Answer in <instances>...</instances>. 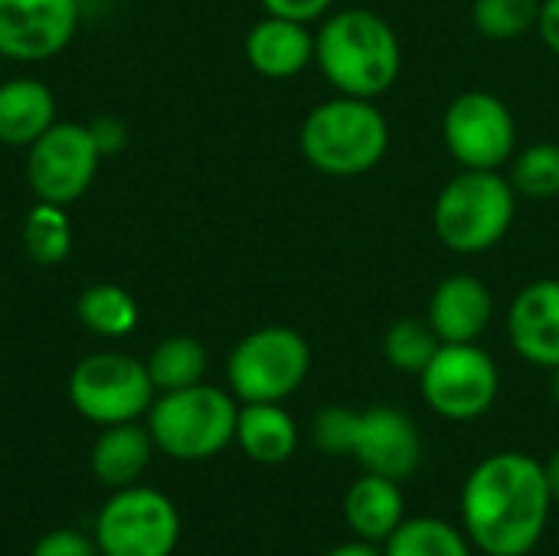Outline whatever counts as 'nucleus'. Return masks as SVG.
I'll list each match as a JSON object with an SVG mask.
<instances>
[{
    "instance_id": "8",
    "label": "nucleus",
    "mask_w": 559,
    "mask_h": 556,
    "mask_svg": "<svg viewBox=\"0 0 559 556\" xmlns=\"http://www.w3.org/2000/svg\"><path fill=\"white\" fill-rule=\"evenodd\" d=\"M442 141L465 170H504L518 151V121L501 95L465 88L445 105Z\"/></svg>"
},
{
    "instance_id": "21",
    "label": "nucleus",
    "mask_w": 559,
    "mask_h": 556,
    "mask_svg": "<svg viewBox=\"0 0 559 556\" xmlns=\"http://www.w3.org/2000/svg\"><path fill=\"white\" fill-rule=\"evenodd\" d=\"M144 364H147V374H151L154 390L174 393V390H187V387L203 383L206 367H210V357H206V347L197 338L174 334V338H164L151 351V357Z\"/></svg>"
},
{
    "instance_id": "12",
    "label": "nucleus",
    "mask_w": 559,
    "mask_h": 556,
    "mask_svg": "<svg viewBox=\"0 0 559 556\" xmlns=\"http://www.w3.org/2000/svg\"><path fill=\"white\" fill-rule=\"evenodd\" d=\"M79 29V0H0V59L43 62Z\"/></svg>"
},
{
    "instance_id": "26",
    "label": "nucleus",
    "mask_w": 559,
    "mask_h": 556,
    "mask_svg": "<svg viewBox=\"0 0 559 556\" xmlns=\"http://www.w3.org/2000/svg\"><path fill=\"white\" fill-rule=\"evenodd\" d=\"M508 180L524 200H554L559 197V144L534 141L514 151L508 164Z\"/></svg>"
},
{
    "instance_id": "22",
    "label": "nucleus",
    "mask_w": 559,
    "mask_h": 556,
    "mask_svg": "<svg viewBox=\"0 0 559 556\" xmlns=\"http://www.w3.org/2000/svg\"><path fill=\"white\" fill-rule=\"evenodd\" d=\"M383 556H472V541L442 518H406L383 541Z\"/></svg>"
},
{
    "instance_id": "2",
    "label": "nucleus",
    "mask_w": 559,
    "mask_h": 556,
    "mask_svg": "<svg viewBox=\"0 0 559 556\" xmlns=\"http://www.w3.org/2000/svg\"><path fill=\"white\" fill-rule=\"evenodd\" d=\"M314 66L337 95L377 102L403 72V43L377 10H331L314 29Z\"/></svg>"
},
{
    "instance_id": "3",
    "label": "nucleus",
    "mask_w": 559,
    "mask_h": 556,
    "mask_svg": "<svg viewBox=\"0 0 559 556\" xmlns=\"http://www.w3.org/2000/svg\"><path fill=\"white\" fill-rule=\"evenodd\" d=\"M301 157L328 177H364L390 151V121L373 98L331 95L298 128Z\"/></svg>"
},
{
    "instance_id": "33",
    "label": "nucleus",
    "mask_w": 559,
    "mask_h": 556,
    "mask_svg": "<svg viewBox=\"0 0 559 556\" xmlns=\"http://www.w3.org/2000/svg\"><path fill=\"white\" fill-rule=\"evenodd\" d=\"M328 556H383V551H377V544L367 541H350L344 547H334Z\"/></svg>"
},
{
    "instance_id": "27",
    "label": "nucleus",
    "mask_w": 559,
    "mask_h": 556,
    "mask_svg": "<svg viewBox=\"0 0 559 556\" xmlns=\"http://www.w3.org/2000/svg\"><path fill=\"white\" fill-rule=\"evenodd\" d=\"M540 0H475L472 23L485 39L508 43L537 29Z\"/></svg>"
},
{
    "instance_id": "17",
    "label": "nucleus",
    "mask_w": 559,
    "mask_h": 556,
    "mask_svg": "<svg viewBox=\"0 0 559 556\" xmlns=\"http://www.w3.org/2000/svg\"><path fill=\"white\" fill-rule=\"evenodd\" d=\"M344 521L357 541L383 544L406 521V498L400 482L364 472L344 495Z\"/></svg>"
},
{
    "instance_id": "10",
    "label": "nucleus",
    "mask_w": 559,
    "mask_h": 556,
    "mask_svg": "<svg viewBox=\"0 0 559 556\" xmlns=\"http://www.w3.org/2000/svg\"><path fill=\"white\" fill-rule=\"evenodd\" d=\"M180 541L174 501L154 488H118L98 511L95 544L102 556H170Z\"/></svg>"
},
{
    "instance_id": "19",
    "label": "nucleus",
    "mask_w": 559,
    "mask_h": 556,
    "mask_svg": "<svg viewBox=\"0 0 559 556\" xmlns=\"http://www.w3.org/2000/svg\"><path fill=\"white\" fill-rule=\"evenodd\" d=\"M239 449L259 465H282L298 449V426L282 403H239Z\"/></svg>"
},
{
    "instance_id": "31",
    "label": "nucleus",
    "mask_w": 559,
    "mask_h": 556,
    "mask_svg": "<svg viewBox=\"0 0 559 556\" xmlns=\"http://www.w3.org/2000/svg\"><path fill=\"white\" fill-rule=\"evenodd\" d=\"M88 131H92V138H95L102 157L118 154V151H124V144H128V128H124V121H118V118H111V115L95 118V121L88 125Z\"/></svg>"
},
{
    "instance_id": "24",
    "label": "nucleus",
    "mask_w": 559,
    "mask_h": 556,
    "mask_svg": "<svg viewBox=\"0 0 559 556\" xmlns=\"http://www.w3.org/2000/svg\"><path fill=\"white\" fill-rule=\"evenodd\" d=\"M23 246L36 265H62L72 252V220L66 216V206L39 200L23 220Z\"/></svg>"
},
{
    "instance_id": "5",
    "label": "nucleus",
    "mask_w": 559,
    "mask_h": 556,
    "mask_svg": "<svg viewBox=\"0 0 559 556\" xmlns=\"http://www.w3.org/2000/svg\"><path fill=\"white\" fill-rule=\"evenodd\" d=\"M239 400L229 390L197 383L160 393L147 410L154 446L177 462H203L236 442Z\"/></svg>"
},
{
    "instance_id": "9",
    "label": "nucleus",
    "mask_w": 559,
    "mask_h": 556,
    "mask_svg": "<svg viewBox=\"0 0 559 556\" xmlns=\"http://www.w3.org/2000/svg\"><path fill=\"white\" fill-rule=\"evenodd\" d=\"M498 390V364L478 344H442L419 374V393L426 406L449 423L481 419L495 406Z\"/></svg>"
},
{
    "instance_id": "35",
    "label": "nucleus",
    "mask_w": 559,
    "mask_h": 556,
    "mask_svg": "<svg viewBox=\"0 0 559 556\" xmlns=\"http://www.w3.org/2000/svg\"><path fill=\"white\" fill-rule=\"evenodd\" d=\"M550 397H554V403L559 406V367L550 370Z\"/></svg>"
},
{
    "instance_id": "23",
    "label": "nucleus",
    "mask_w": 559,
    "mask_h": 556,
    "mask_svg": "<svg viewBox=\"0 0 559 556\" xmlns=\"http://www.w3.org/2000/svg\"><path fill=\"white\" fill-rule=\"evenodd\" d=\"M75 315L98 338H124L138 328V301L111 282L88 285L75 301Z\"/></svg>"
},
{
    "instance_id": "25",
    "label": "nucleus",
    "mask_w": 559,
    "mask_h": 556,
    "mask_svg": "<svg viewBox=\"0 0 559 556\" xmlns=\"http://www.w3.org/2000/svg\"><path fill=\"white\" fill-rule=\"evenodd\" d=\"M442 347L439 334L432 331V324L426 318H396L386 334H383V357L396 374H409L419 377L429 360L436 357V351Z\"/></svg>"
},
{
    "instance_id": "16",
    "label": "nucleus",
    "mask_w": 559,
    "mask_h": 556,
    "mask_svg": "<svg viewBox=\"0 0 559 556\" xmlns=\"http://www.w3.org/2000/svg\"><path fill=\"white\" fill-rule=\"evenodd\" d=\"M246 62L265 79H295L314 66V29L308 23L265 13L246 33Z\"/></svg>"
},
{
    "instance_id": "13",
    "label": "nucleus",
    "mask_w": 559,
    "mask_h": 556,
    "mask_svg": "<svg viewBox=\"0 0 559 556\" xmlns=\"http://www.w3.org/2000/svg\"><path fill=\"white\" fill-rule=\"evenodd\" d=\"M354 459L364 472L406 482L423 462V436L416 423L396 406L360 410V429L354 442Z\"/></svg>"
},
{
    "instance_id": "20",
    "label": "nucleus",
    "mask_w": 559,
    "mask_h": 556,
    "mask_svg": "<svg viewBox=\"0 0 559 556\" xmlns=\"http://www.w3.org/2000/svg\"><path fill=\"white\" fill-rule=\"evenodd\" d=\"M154 439L151 429L134 423H118V426H105V433L95 439L92 446V475L108 485V488H128L141 478V472L147 469L151 456H154Z\"/></svg>"
},
{
    "instance_id": "29",
    "label": "nucleus",
    "mask_w": 559,
    "mask_h": 556,
    "mask_svg": "<svg viewBox=\"0 0 559 556\" xmlns=\"http://www.w3.org/2000/svg\"><path fill=\"white\" fill-rule=\"evenodd\" d=\"M33 556H98V544H95V537L59 528V531H49L36 541Z\"/></svg>"
},
{
    "instance_id": "7",
    "label": "nucleus",
    "mask_w": 559,
    "mask_h": 556,
    "mask_svg": "<svg viewBox=\"0 0 559 556\" xmlns=\"http://www.w3.org/2000/svg\"><path fill=\"white\" fill-rule=\"evenodd\" d=\"M147 364L138 357L102 351L75 364L69 374V403L95 426H118L141 419L154 403Z\"/></svg>"
},
{
    "instance_id": "30",
    "label": "nucleus",
    "mask_w": 559,
    "mask_h": 556,
    "mask_svg": "<svg viewBox=\"0 0 559 556\" xmlns=\"http://www.w3.org/2000/svg\"><path fill=\"white\" fill-rule=\"evenodd\" d=\"M259 3L272 16H285V20H298V23L314 26L334 10L337 0H259Z\"/></svg>"
},
{
    "instance_id": "1",
    "label": "nucleus",
    "mask_w": 559,
    "mask_h": 556,
    "mask_svg": "<svg viewBox=\"0 0 559 556\" xmlns=\"http://www.w3.org/2000/svg\"><path fill=\"white\" fill-rule=\"evenodd\" d=\"M554 495L544 462L527 452L481 459L462 488V528L485 556H527L544 537Z\"/></svg>"
},
{
    "instance_id": "14",
    "label": "nucleus",
    "mask_w": 559,
    "mask_h": 556,
    "mask_svg": "<svg viewBox=\"0 0 559 556\" xmlns=\"http://www.w3.org/2000/svg\"><path fill=\"white\" fill-rule=\"evenodd\" d=\"M511 347L534 367H559V279L527 282L508 308Z\"/></svg>"
},
{
    "instance_id": "11",
    "label": "nucleus",
    "mask_w": 559,
    "mask_h": 556,
    "mask_svg": "<svg viewBox=\"0 0 559 556\" xmlns=\"http://www.w3.org/2000/svg\"><path fill=\"white\" fill-rule=\"evenodd\" d=\"M102 151L88 125L56 121L39 141L26 147V180L43 203L69 206L92 187Z\"/></svg>"
},
{
    "instance_id": "32",
    "label": "nucleus",
    "mask_w": 559,
    "mask_h": 556,
    "mask_svg": "<svg viewBox=\"0 0 559 556\" xmlns=\"http://www.w3.org/2000/svg\"><path fill=\"white\" fill-rule=\"evenodd\" d=\"M537 33L544 46L559 56V0H540V16H537Z\"/></svg>"
},
{
    "instance_id": "34",
    "label": "nucleus",
    "mask_w": 559,
    "mask_h": 556,
    "mask_svg": "<svg viewBox=\"0 0 559 556\" xmlns=\"http://www.w3.org/2000/svg\"><path fill=\"white\" fill-rule=\"evenodd\" d=\"M544 475H547V485H550L554 501H559V449L544 462Z\"/></svg>"
},
{
    "instance_id": "28",
    "label": "nucleus",
    "mask_w": 559,
    "mask_h": 556,
    "mask_svg": "<svg viewBox=\"0 0 559 556\" xmlns=\"http://www.w3.org/2000/svg\"><path fill=\"white\" fill-rule=\"evenodd\" d=\"M357 429H360V410L331 403L314 413L311 442H314V449H321L328 456H354Z\"/></svg>"
},
{
    "instance_id": "6",
    "label": "nucleus",
    "mask_w": 559,
    "mask_h": 556,
    "mask_svg": "<svg viewBox=\"0 0 559 556\" xmlns=\"http://www.w3.org/2000/svg\"><path fill=\"white\" fill-rule=\"evenodd\" d=\"M311 370V347L288 324H265L246 334L229 360L226 380L239 403H285L301 390Z\"/></svg>"
},
{
    "instance_id": "4",
    "label": "nucleus",
    "mask_w": 559,
    "mask_h": 556,
    "mask_svg": "<svg viewBox=\"0 0 559 556\" xmlns=\"http://www.w3.org/2000/svg\"><path fill=\"white\" fill-rule=\"evenodd\" d=\"M518 216V193L504 170H465L436 197L432 229L455 256H481L501 246Z\"/></svg>"
},
{
    "instance_id": "15",
    "label": "nucleus",
    "mask_w": 559,
    "mask_h": 556,
    "mask_svg": "<svg viewBox=\"0 0 559 556\" xmlns=\"http://www.w3.org/2000/svg\"><path fill=\"white\" fill-rule=\"evenodd\" d=\"M491 318H495V295L472 272L445 275L429 295L426 321L432 324L442 344H478Z\"/></svg>"
},
{
    "instance_id": "18",
    "label": "nucleus",
    "mask_w": 559,
    "mask_h": 556,
    "mask_svg": "<svg viewBox=\"0 0 559 556\" xmlns=\"http://www.w3.org/2000/svg\"><path fill=\"white\" fill-rule=\"evenodd\" d=\"M56 125V95L46 82L20 75L0 82V144L29 147Z\"/></svg>"
}]
</instances>
